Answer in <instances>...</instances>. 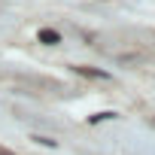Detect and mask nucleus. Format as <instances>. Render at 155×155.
I'll list each match as a JSON object with an SVG mask.
<instances>
[{
  "mask_svg": "<svg viewBox=\"0 0 155 155\" xmlns=\"http://www.w3.org/2000/svg\"><path fill=\"white\" fill-rule=\"evenodd\" d=\"M40 40H43L46 46H55V43H61V37H58L55 31H40Z\"/></svg>",
  "mask_w": 155,
  "mask_h": 155,
  "instance_id": "obj_1",
  "label": "nucleus"
},
{
  "mask_svg": "<svg viewBox=\"0 0 155 155\" xmlns=\"http://www.w3.org/2000/svg\"><path fill=\"white\" fill-rule=\"evenodd\" d=\"M79 73H88V76H97V79H107V73L104 70H91V67H76Z\"/></svg>",
  "mask_w": 155,
  "mask_h": 155,
  "instance_id": "obj_2",
  "label": "nucleus"
},
{
  "mask_svg": "<svg viewBox=\"0 0 155 155\" xmlns=\"http://www.w3.org/2000/svg\"><path fill=\"white\" fill-rule=\"evenodd\" d=\"M0 155H9V152H6V149H0Z\"/></svg>",
  "mask_w": 155,
  "mask_h": 155,
  "instance_id": "obj_3",
  "label": "nucleus"
}]
</instances>
